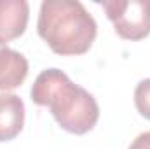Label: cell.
<instances>
[{
	"label": "cell",
	"instance_id": "obj_4",
	"mask_svg": "<svg viewBox=\"0 0 150 149\" xmlns=\"http://www.w3.org/2000/svg\"><path fill=\"white\" fill-rule=\"evenodd\" d=\"M28 19L30 5L26 0H0V44L21 37Z\"/></svg>",
	"mask_w": 150,
	"mask_h": 149
},
{
	"label": "cell",
	"instance_id": "obj_5",
	"mask_svg": "<svg viewBox=\"0 0 150 149\" xmlns=\"http://www.w3.org/2000/svg\"><path fill=\"white\" fill-rule=\"evenodd\" d=\"M28 75V60L7 44H0V91L9 93L19 88Z\"/></svg>",
	"mask_w": 150,
	"mask_h": 149
},
{
	"label": "cell",
	"instance_id": "obj_7",
	"mask_svg": "<svg viewBox=\"0 0 150 149\" xmlns=\"http://www.w3.org/2000/svg\"><path fill=\"white\" fill-rule=\"evenodd\" d=\"M134 105L145 119L150 121V77L143 79L134 88Z\"/></svg>",
	"mask_w": 150,
	"mask_h": 149
},
{
	"label": "cell",
	"instance_id": "obj_8",
	"mask_svg": "<svg viewBox=\"0 0 150 149\" xmlns=\"http://www.w3.org/2000/svg\"><path fill=\"white\" fill-rule=\"evenodd\" d=\"M127 149H150V132H143L140 133Z\"/></svg>",
	"mask_w": 150,
	"mask_h": 149
},
{
	"label": "cell",
	"instance_id": "obj_2",
	"mask_svg": "<svg viewBox=\"0 0 150 149\" xmlns=\"http://www.w3.org/2000/svg\"><path fill=\"white\" fill-rule=\"evenodd\" d=\"M37 32L61 56H79L91 49L98 25L79 0H44L40 4Z\"/></svg>",
	"mask_w": 150,
	"mask_h": 149
},
{
	"label": "cell",
	"instance_id": "obj_6",
	"mask_svg": "<svg viewBox=\"0 0 150 149\" xmlns=\"http://www.w3.org/2000/svg\"><path fill=\"white\" fill-rule=\"evenodd\" d=\"M25 126V102L14 93H0V142L16 139Z\"/></svg>",
	"mask_w": 150,
	"mask_h": 149
},
{
	"label": "cell",
	"instance_id": "obj_1",
	"mask_svg": "<svg viewBox=\"0 0 150 149\" xmlns=\"http://www.w3.org/2000/svg\"><path fill=\"white\" fill-rule=\"evenodd\" d=\"M30 95L33 104L49 107L56 123L68 133L84 135L91 132L100 119L96 98L72 82L59 69L42 70L33 81Z\"/></svg>",
	"mask_w": 150,
	"mask_h": 149
},
{
	"label": "cell",
	"instance_id": "obj_3",
	"mask_svg": "<svg viewBox=\"0 0 150 149\" xmlns=\"http://www.w3.org/2000/svg\"><path fill=\"white\" fill-rule=\"evenodd\" d=\"M101 5L120 39L142 40L150 34V0H105Z\"/></svg>",
	"mask_w": 150,
	"mask_h": 149
}]
</instances>
